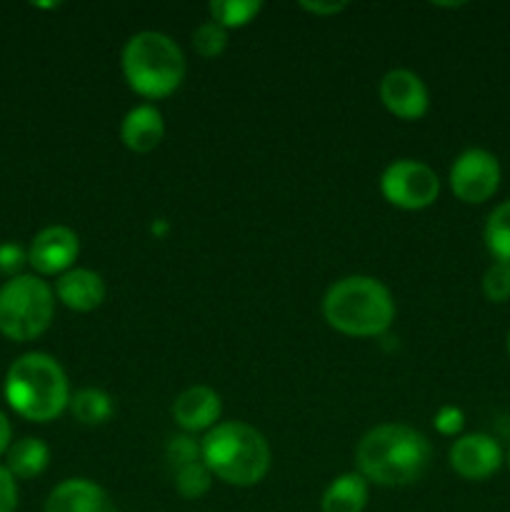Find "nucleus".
<instances>
[{"label":"nucleus","instance_id":"6","mask_svg":"<svg viewBox=\"0 0 510 512\" xmlns=\"http://www.w3.org/2000/svg\"><path fill=\"white\" fill-rule=\"evenodd\" d=\"M55 290L40 275H18L0 285V333L15 343H30L50 328Z\"/></svg>","mask_w":510,"mask_h":512},{"label":"nucleus","instance_id":"13","mask_svg":"<svg viewBox=\"0 0 510 512\" xmlns=\"http://www.w3.org/2000/svg\"><path fill=\"white\" fill-rule=\"evenodd\" d=\"M45 512H118L110 495L98 483L70 478L55 485L45 500Z\"/></svg>","mask_w":510,"mask_h":512},{"label":"nucleus","instance_id":"25","mask_svg":"<svg viewBox=\"0 0 510 512\" xmlns=\"http://www.w3.org/2000/svg\"><path fill=\"white\" fill-rule=\"evenodd\" d=\"M28 263V253H25L20 245L15 243H3L0 245V275H5V278H18V275H23L20 270H23V265Z\"/></svg>","mask_w":510,"mask_h":512},{"label":"nucleus","instance_id":"14","mask_svg":"<svg viewBox=\"0 0 510 512\" xmlns=\"http://www.w3.org/2000/svg\"><path fill=\"white\" fill-rule=\"evenodd\" d=\"M55 298L75 313H93L105 300V280L90 268H73L55 280Z\"/></svg>","mask_w":510,"mask_h":512},{"label":"nucleus","instance_id":"23","mask_svg":"<svg viewBox=\"0 0 510 512\" xmlns=\"http://www.w3.org/2000/svg\"><path fill=\"white\" fill-rule=\"evenodd\" d=\"M483 295L490 303L510 300V265L493 263L483 273Z\"/></svg>","mask_w":510,"mask_h":512},{"label":"nucleus","instance_id":"2","mask_svg":"<svg viewBox=\"0 0 510 512\" xmlns=\"http://www.w3.org/2000/svg\"><path fill=\"white\" fill-rule=\"evenodd\" d=\"M325 323L348 338H378L393 325V293L370 275H348L325 290Z\"/></svg>","mask_w":510,"mask_h":512},{"label":"nucleus","instance_id":"19","mask_svg":"<svg viewBox=\"0 0 510 512\" xmlns=\"http://www.w3.org/2000/svg\"><path fill=\"white\" fill-rule=\"evenodd\" d=\"M485 248L493 263L510 265V200L495 205L483 228Z\"/></svg>","mask_w":510,"mask_h":512},{"label":"nucleus","instance_id":"3","mask_svg":"<svg viewBox=\"0 0 510 512\" xmlns=\"http://www.w3.org/2000/svg\"><path fill=\"white\" fill-rule=\"evenodd\" d=\"M5 400L20 418L50 423L70 405V385L63 365L45 353H25L8 368Z\"/></svg>","mask_w":510,"mask_h":512},{"label":"nucleus","instance_id":"4","mask_svg":"<svg viewBox=\"0 0 510 512\" xmlns=\"http://www.w3.org/2000/svg\"><path fill=\"white\" fill-rule=\"evenodd\" d=\"M200 460L213 478L235 488H250L268 475L273 453L260 430L240 420H228L205 433Z\"/></svg>","mask_w":510,"mask_h":512},{"label":"nucleus","instance_id":"8","mask_svg":"<svg viewBox=\"0 0 510 512\" xmlns=\"http://www.w3.org/2000/svg\"><path fill=\"white\" fill-rule=\"evenodd\" d=\"M500 160L485 148H468L453 160L448 173L450 190L460 203L480 205L493 198L500 188Z\"/></svg>","mask_w":510,"mask_h":512},{"label":"nucleus","instance_id":"31","mask_svg":"<svg viewBox=\"0 0 510 512\" xmlns=\"http://www.w3.org/2000/svg\"><path fill=\"white\" fill-rule=\"evenodd\" d=\"M508 465H510V453H508Z\"/></svg>","mask_w":510,"mask_h":512},{"label":"nucleus","instance_id":"16","mask_svg":"<svg viewBox=\"0 0 510 512\" xmlns=\"http://www.w3.org/2000/svg\"><path fill=\"white\" fill-rule=\"evenodd\" d=\"M368 505V480L360 473H343L325 488L320 512H363Z\"/></svg>","mask_w":510,"mask_h":512},{"label":"nucleus","instance_id":"1","mask_svg":"<svg viewBox=\"0 0 510 512\" xmlns=\"http://www.w3.org/2000/svg\"><path fill=\"white\" fill-rule=\"evenodd\" d=\"M433 445L420 430L403 423H385L368 430L355 448L358 473L383 488L418 483L430 468Z\"/></svg>","mask_w":510,"mask_h":512},{"label":"nucleus","instance_id":"29","mask_svg":"<svg viewBox=\"0 0 510 512\" xmlns=\"http://www.w3.org/2000/svg\"><path fill=\"white\" fill-rule=\"evenodd\" d=\"M13 445V428H10V420L8 415L0 410V455H5Z\"/></svg>","mask_w":510,"mask_h":512},{"label":"nucleus","instance_id":"27","mask_svg":"<svg viewBox=\"0 0 510 512\" xmlns=\"http://www.w3.org/2000/svg\"><path fill=\"white\" fill-rule=\"evenodd\" d=\"M463 413L453 405H445L435 413V428H438L440 435H458L463 430Z\"/></svg>","mask_w":510,"mask_h":512},{"label":"nucleus","instance_id":"5","mask_svg":"<svg viewBox=\"0 0 510 512\" xmlns=\"http://www.w3.org/2000/svg\"><path fill=\"white\" fill-rule=\"evenodd\" d=\"M125 83L133 93L148 100L173 95L185 80V55L170 35L160 30H140L125 43L123 55Z\"/></svg>","mask_w":510,"mask_h":512},{"label":"nucleus","instance_id":"9","mask_svg":"<svg viewBox=\"0 0 510 512\" xmlns=\"http://www.w3.org/2000/svg\"><path fill=\"white\" fill-rule=\"evenodd\" d=\"M80 253V238L68 225H48L40 230L28 248V263L38 275H63L73 270Z\"/></svg>","mask_w":510,"mask_h":512},{"label":"nucleus","instance_id":"20","mask_svg":"<svg viewBox=\"0 0 510 512\" xmlns=\"http://www.w3.org/2000/svg\"><path fill=\"white\" fill-rule=\"evenodd\" d=\"M260 10H263V3H258V0H213L208 5L210 20L225 30L253 23Z\"/></svg>","mask_w":510,"mask_h":512},{"label":"nucleus","instance_id":"18","mask_svg":"<svg viewBox=\"0 0 510 512\" xmlns=\"http://www.w3.org/2000/svg\"><path fill=\"white\" fill-rule=\"evenodd\" d=\"M68 408L73 413V418L83 425H103L115 413L113 398L100 388L78 390L75 395H70Z\"/></svg>","mask_w":510,"mask_h":512},{"label":"nucleus","instance_id":"17","mask_svg":"<svg viewBox=\"0 0 510 512\" xmlns=\"http://www.w3.org/2000/svg\"><path fill=\"white\" fill-rule=\"evenodd\" d=\"M50 465V448L40 438H23L10 445L5 453V468L13 478L33 480L43 475Z\"/></svg>","mask_w":510,"mask_h":512},{"label":"nucleus","instance_id":"26","mask_svg":"<svg viewBox=\"0 0 510 512\" xmlns=\"http://www.w3.org/2000/svg\"><path fill=\"white\" fill-rule=\"evenodd\" d=\"M18 510V483L8 473L5 465H0V512Z\"/></svg>","mask_w":510,"mask_h":512},{"label":"nucleus","instance_id":"24","mask_svg":"<svg viewBox=\"0 0 510 512\" xmlns=\"http://www.w3.org/2000/svg\"><path fill=\"white\" fill-rule=\"evenodd\" d=\"M165 460H168L175 470L183 468V465L198 463L200 445L195 443L190 435H175V438H170L168 445H165Z\"/></svg>","mask_w":510,"mask_h":512},{"label":"nucleus","instance_id":"15","mask_svg":"<svg viewBox=\"0 0 510 512\" xmlns=\"http://www.w3.org/2000/svg\"><path fill=\"white\" fill-rule=\"evenodd\" d=\"M165 138V120L155 105H135L133 110H128L120 123V140L128 150L133 153L145 155L153 153Z\"/></svg>","mask_w":510,"mask_h":512},{"label":"nucleus","instance_id":"22","mask_svg":"<svg viewBox=\"0 0 510 512\" xmlns=\"http://www.w3.org/2000/svg\"><path fill=\"white\" fill-rule=\"evenodd\" d=\"M193 48L200 58H220L228 48V30L213 20H205L193 30Z\"/></svg>","mask_w":510,"mask_h":512},{"label":"nucleus","instance_id":"11","mask_svg":"<svg viewBox=\"0 0 510 512\" xmlns=\"http://www.w3.org/2000/svg\"><path fill=\"white\" fill-rule=\"evenodd\" d=\"M378 93L385 110L400 120H420L430 108L428 85L408 68L388 70L380 80Z\"/></svg>","mask_w":510,"mask_h":512},{"label":"nucleus","instance_id":"28","mask_svg":"<svg viewBox=\"0 0 510 512\" xmlns=\"http://www.w3.org/2000/svg\"><path fill=\"white\" fill-rule=\"evenodd\" d=\"M300 8H303L305 13L315 15V18H330V15L343 13V10L348 8V3H345V0H338V3H335V0H330V3H323V0H315V3L303 0V3H300Z\"/></svg>","mask_w":510,"mask_h":512},{"label":"nucleus","instance_id":"12","mask_svg":"<svg viewBox=\"0 0 510 512\" xmlns=\"http://www.w3.org/2000/svg\"><path fill=\"white\" fill-rule=\"evenodd\" d=\"M223 403L220 395L208 385H193L183 390L173 403V420L185 430V433H203L218 425Z\"/></svg>","mask_w":510,"mask_h":512},{"label":"nucleus","instance_id":"30","mask_svg":"<svg viewBox=\"0 0 510 512\" xmlns=\"http://www.w3.org/2000/svg\"><path fill=\"white\" fill-rule=\"evenodd\" d=\"M505 345H508V355H510V333H508V340H505Z\"/></svg>","mask_w":510,"mask_h":512},{"label":"nucleus","instance_id":"7","mask_svg":"<svg viewBox=\"0 0 510 512\" xmlns=\"http://www.w3.org/2000/svg\"><path fill=\"white\" fill-rule=\"evenodd\" d=\"M380 193L400 210H425L438 200L440 178L423 160L400 158L380 175Z\"/></svg>","mask_w":510,"mask_h":512},{"label":"nucleus","instance_id":"10","mask_svg":"<svg viewBox=\"0 0 510 512\" xmlns=\"http://www.w3.org/2000/svg\"><path fill=\"white\" fill-rule=\"evenodd\" d=\"M450 468L470 483L493 478L503 465V448L495 438L485 433L460 435L448 450Z\"/></svg>","mask_w":510,"mask_h":512},{"label":"nucleus","instance_id":"21","mask_svg":"<svg viewBox=\"0 0 510 512\" xmlns=\"http://www.w3.org/2000/svg\"><path fill=\"white\" fill-rule=\"evenodd\" d=\"M210 485H213V473L205 468L203 460L183 465V468L175 470V490H178L183 498L188 500L203 498V495L210 490Z\"/></svg>","mask_w":510,"mask_h":512}]
</instances>
